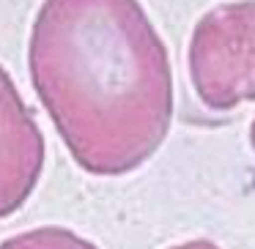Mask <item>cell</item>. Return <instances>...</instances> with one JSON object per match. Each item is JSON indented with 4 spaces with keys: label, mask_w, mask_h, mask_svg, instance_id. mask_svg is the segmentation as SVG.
<instances>
[{
    "label": "cell",
    "mask_w": 255,
    "mask_h": 249,
    "mask_svg": "<svg viewBox=\"0 0 255 249\" xmlns=\"http://www.w3.org/2000/svg\"><path fill=\"white\" fill-rule=\"evenodd\" d=\"M28 72L69 156L88 175H129L167 140L173 63L140 0H41Z\"/></svg>",
    "instance_id": "6da1fadb"
},
{
    "label": "cell",
    "mask_w": 255,
    "mask_h": 249,
    "mask_svg": "<svg viewBox=\"0 0 255 249\" xmlns=\"http://www.w3.org/2000/svg\"><path fill=\"white\" fill-rule=\"evenodd\" d=\"M47 145L33 110L0 63V219L17 214L39 186Z\"/></svg>",
    "instance_id": "3957f363"
},
{
    "label": "cell",
    "mask_w": 255,
    "mask_h": 249,
    "mask_svg": "<svg viewBox=\"0 0 255 249\" xmlns=\"http://www.w3.org/2000/svg\"><path fill=\"white\" fill-rule=\"evenodd\" d=\"M167 249H222V247H217L214 241H209V238H189V241L173 244V247H167Z\"/></svg>",
    "instance_id": "5b68a950"
},
{
    "label": "cell",
    "mask_w": 255,
    "mask_h": 249,
    "mask_svg": "<svg viewBox=\"0 0 255 249\" xmlns=\"http://www.w3.org/2000/svg\"><path fill=\"white\" fill-rule=\"evenodd\" d=\"M0 249H99L91 238L74 233L63 225H39L22 230L17 236H8L0 241Z\"/></svg>",
    "instance_id": "277c9868"
},
{
    "label": "cell",
    "mask_w": 255,
    "mask_h": 249,
    "mask_svg": "<svg viewBox=\"0 0 255 249\" xmlns=\"http://www.w3.org/2000/svg\"><path fill=\"white\" fill-rule=\"evenodd\" d=\"M250 145H253V151H255V118H253V123H250Z\"/></svg>",
    "instance_id": "8992f818"
},
{
    "label": "cell",
    "mask_w": 255,
    "mask_h": 249,
    "mask_svg": "<svg viewBox=\"0 0 255 249\" xmlns=\"http://www.w3.org/2000/svg\"><path fill=\"white\" fill-rule=\"evenodd\" d=\"M187 72L200 104L231 112L255 104V0H231L195 22Z\"/></svg>",
    "instance_id": "7a4b0ae2"
}]
</instances>
